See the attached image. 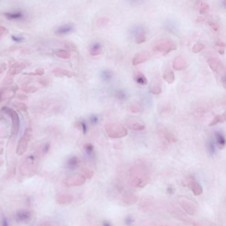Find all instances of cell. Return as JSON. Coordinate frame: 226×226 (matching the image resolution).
<instances>
[{"instance_id": "1", "label": "cell", "mask_w": 226, "mask_h": 226, "mask_svg": "<svg viewBox=\"0 0 226 226\" xmlns=\"http://www.w3.org/2000/svg\"><path fill=\"white\" fill-rule=\"evenodd\" d=\"M133 175L130 179L132 185L143 187L148 182L149 176V167L145 162L136 164L132 169Z\"/></svg>"}, {"instance_id": "2", "label": "cell", "mask_w": 226, "mask_h": 226, "mask_svg": "<svg viewBox=\"0 0 226 226\" xmlns=\"http://www.w3.org/2000/svg\"><path fill=\"white\" fill-rule=\"evenodd\" d=\"M177 45L172 39L163 38L160 39L154 45L153 50L162 54H167L172 51L177 50Z\"/></svg>"}, {"instance_id": "3", "label": "cell", "mask_w": 226, "mask_h": 226, "mask_svg": "<svg viewBox=\"0 0 226 226\" xmlns=\"http://www.w3.org/2000/svg\"><path fill=\"white\" fill-rule=\"evenodd\" d=\"M105 130L110 138H119L124 137L128 134L126 129L121 124L110 123L106 125Z\"/></svg>"}, {"instance_id": "4", "label": "cell", "mask_w": 226, "mask_h": 226, "mask_svg": "<svg viewBox=\"0 0 226 226\" xmlns=\"http://www.w3.org/2000/svg\"><path fill=\"white\" fill-rule=\"evenodd\" d=\"M38 160L35 156L30 155L27 157L21 166V171L24 175H29L36 172L37 170Z\"/></svg>"}, {"instance_id": "5", "label": "cell", "mask_w": 226, "mask_h": 226, "mask_svg": "<svg viewBox=\"0 0 226 226\" xmlns=\"http://www.w3.org/2000/svg\"><path fill=\"white\" fill-rule=\"evenodd\" d=\"M2 111L8 114L11 120V135L13 136H16L19 133L20 129V121L19 115L14 110L11 108L4 107L2 108Z\"/></svg>"}, {"instance_id": "6", "label": "cell", "mask_w": 226, "mask_h": 226, "mask_svg": "<svg viewBox=\"0 0 226 226\" xmlns=\"http://www.w3.org/2000/svg\"><path fill=\"white\" fill-rule=\"evenodd\" d=\"M31 133V129L28 128L26 129L24 134L23 135L19 140L17 149H16V153L18 155H23L26 152L28 148L29 142L30 140Z\"/></svg>"}, {"instance_id": "7", "label": "cell", "mask_w": 226, "mask_h": 226, "mask_svg": "<svg viewBox=\"0 0 226 226\" xmlns=\"http://www.w3.org/2000/svg\"><path fill=\"white\" fill-rule=\"evenodd\" d=\"M207 62L210 69L216 74L220 75V77L226 74L225 67L219 58L215 57H209L208 58Z\"/></svg>"}, {"instance_id": "8", "label": "cell", "mask_w": 226, "mask_h": 226, "mask_svg": "<svg viewBox=\"0 0 226 226\" xmlns=\"http://www.w3.org/2000/svg\"><path fill=\"white\" fill-rule=\"evenodd\" d=\"M131 33L136 44H140L146 42V31L142 26H136L133 27L131 30Z\"/></svg>"}, {"instance_id": "9", "label": "cell", "mask_w": 226, "mask_h": 226, "mask_svg": "<svg viewBox=\"0 0 226 226\" xmlns=\"http://www.w3.org/2000/svg\"><path fill=\"white\" fill-rule=\"evenodd\" d=\"M158 132L160 136L170 144H173L177 141V138L172 132L163 126H159L157 128Z\"/></svg>"}, {"instance_id": "10", "label": "cell", "mask_w": 226, "mask_h": 226, "mask_svg": "<svg viewBox=\"0 0 226 226\" xmlns=\"http://www.w3.org/2000/svg\"><path fill=\"white\" fill-rule=\"evenodd\" d=\"M149 91L154 95H159L162 91V80L159 76H156L151 81Z\"/></svg>"}, {"instance_id": "11", "label": "cell", "mask_w": 226, "mask_h": 226, "mask_svg": "<svg viewBox=\"0 0 226 226\" xmlns=\"http://www.w3.org/2000/svg\"><path fill=\"white\" fill-rule=\"evenodd\" d=\"M126 124L128 128L133 130L142 131L146 129L145 125L135 118H131L128 119Z\"/></svg>"}, {"instance_id": "12", "label": "cell", "mask_w": 226, "mask_h": 226, "mask_svg": "<svg viewBox=\"0 0 226 226\" xmlns=\"http://www.w3.org/2000/svg\"><path fill=\"white\" fill-rule=\"evenodd\" d=\"M75 29V26L72 24H65L59 26L56 29L55 33L59 36L67 35L72 33Z\"/></svg>"}, {"instance_id": "13", "label": "cell", "mask_w": 226, "mask_h": 226, "mask_svg": "<svg viewBox=\"0 0 226 226\" xmlns=\"http://www.w3.org/2000/svg\"><path fill=\"white\" fill-rule=\"evenodd\" d=\"M187 185L188 188L193 191L194 195H199L202 193V186L193 177H190L188 178Z\"/></svg>"}, {"instance_id": "14", "label": "cell", "mask_w": 226, "mask_h": 226, "mask_svg": "<svg viewBox=\"0 0 226 226\" xmlns=\"http://www.w3.org/2000/svg\"><path fill=\"white\" fill-rule=\"evenodd\" d=\"M32 214L30 211L26 209L18 210L16 214V219L19 223H26L31 219Z\"/></svg>"}, {"instance_id": "15", "label": "cell", "mask_w": 226, "mask_h": 226, "mask_svg": "<svg viewBox=\"0 0 226 226\" xmlns=\"http://www.w3.org/2000/svg\"><path fill=\"white\" fill-rule=\"evenodd\" d=\"M26 66V64L23 62H16L11 63L9 67L10 70L8 71V78H10V80H11V79L10 78L11 76H14L19 74L23 69L25 68Z\"/></svg>"}, {"instance_id": "16", "label": "cell", "mask_w": 226, "mask_h": 226, "mask_svg": "<svg viewBox=\"0 0 226 226\" xmlns=\"http://www.w3.org/2000/svg\"><path fill=\"white\" fill-rule=\"evenodd\" d=\"M85 177L84 176L77 175L71 177L66 179L65 181V184L68 185H80L84 183L85 181Z\"/></svg>"}, {"instance_id": "17", "label": "cell", "mask_w": 226, "mask_h": 226, "mask_svg": "<svg viewBox=\"0 0 226 226\" xmlns=\"http://www.w3.org/2000/svg\"><path fill=\"white\" fill-rule=\"evenodd\" d=\"M150 57L149 52L144 51L137 54L133 58L132 61L133 65H136L144 63L148 60Z\"/></svg>"}, {"instance_id": "18", "label": "cell", "mask_w": 226, "mask_h": 226, "mask_svg": "<svg viewBox=\"0 0 226 226\" xmlns=\"http://www.w3.org/2000/svg\"><path fill=\"white\" fill-rule=\"evenodd\" d=\"M133 80L136 83L142 86H145L148 84V80L146 76L140 70H136L133 76Z\"/></svg>"}, {"instance_id": "19", "label": "cell", "mask_w": 226, "mask_h": 226, "mask_svg": "<svg viewBox=\"0 0 226 226\" xmlns=\"http://www.w3.org/2000/svg\"><path fill=\"white\" fill-rule=\"evenodd\" d=\"M188 66L187 61L182 57L179 56L176 57L173 62V67L174 70H182L186 69Z\"/></svg>"}, {"instance_id": "20", "label": "cell", "mask_w": 226, "mask_h": 226, "mask_svg": "<svg viewBox=\"0 0 226 226\" xmlns=\"http://www.w3.org/2000/svg\"><path fill=\"white\" fill-rule=\"evenodd\" d=\"M196 8L200 14L205 15L209 12L210 7L207 3L204 1H198L196 3Z\"/></svg>"}, {"instance_id": "21", "label": "cell", "mask_w": 226, "mask_h": 226, "mask_svg": "<svg viewBox=\"0 0 226 226\" xmlns=\"http://www.w3.org/2000/svg\"><path fill=\"white\" fill-rule=\"evenodd\" d=\"M5 16L9 20H21L24 19L25 14L22 11H15L5 13Z\"/></svg>"}, {"instance_id": "22", "label": "cell", "mask_w": 226, "mask_h": 226, "mask_svg": "<svg viewBox=\"0 0 226 226\" xmlns=\"http://www.w3.org/2000/svg\"><path fill=\"white\" fill-rule=\"evenodd\" d=\"M162 78L168 84H172L175 80L174 72L170 68H167L163 72Z\"/></svg>"}, {"instance_id": "23", "label": "cell", "mask_w": 226, "mask_h": 226, "mask_svg": "<svg viewBox=\"0 0 226 226\" xmlns=\"http://www.w3.org/2000/svg\"><path fill=\"white\" fill-rule=\"evenodd\" d=\"M54 75L58 77H66L70 78L73 76L72 72L69 70L61 68H56L52 71Z\"/></svg>"}, {"instance_id": "24", "label": "cell", "mask_w": 226, "mask_h": 226, "mask_svg": "<svg viewBox=\"0 0 226 226\" xmlns=\"http://www.w3.org/2000/svg\"><path fill=\"white\" fill-rule=\"evenodd\" d=\"M100 77L103 81L106 83L110 82L113 79V73L111 70L104 69L101 71Z\"/></svg>"}, {"instance_id": "25", "label": "cell", "mask_w": 226, "mask_h": 226, "mask_svg": "<svg viewBox=\"0 0 226 226\" xmlns=\"http://www.w3.org/2000/svg\"><path fill=\"white\" fill-rule=\"evenodd\" d=\"M103 48L102 44L99 42L93 43L90 47L89 53L92 56H97L101 54L102 52Z\"/></svg>"}, {"instance_id": "26", "label": "cell", "mask_w": 226, "mask_h": 226, "mask_svg": "<svg viewBox=\"0 0 226 226\" xmlns=\"http://www.w3.org/2000/svg\"><path fill=\"white\" fill-rule=\"evenodd\" d=\"M80 163L79 159L76 156L70 157L68 159L66 162L67 167L69 169L74 170L78 167Z\"/></svg>"}, {"instance_id": "27", "label": "cell", "mask_w": 226, "mask_h": 226, "mask_svg": "<svg viewBox=\"0 0 226 226\" xmlns=\"http://www.w3.org/2000/svg\"><path fill=\"white\" fill-rule=\"evenodd\" d=\"M215 137L218 147L221 149H224L226 145V140L224 136L221 132H215Z\"/></svg>"}, {"instance_id": "28", "label": "cell", "mask_w": 226, "mask_h": 226, "mask_svg": "<svg viewBox=\"0 0 226 226\" xmlns=\"http://www.w3.org/2000/svg\"><path fill=\"white\" fill-rule=\"evenodd\" d=\"M166 29L174 34H177L179 31V28L177 24L173 21H168L165 24Z\"/></svg>"}, {"instance_id": "29", "label": "cell", "mask_w": 226, "mask_h": 226, "mask_svg": "<svg viewBox=\"0 0 226 226\" xmlns=\"http://www.w3.org/2000/svg\"><path fill=\"white\" fill-rule=\"evenodd\" d=\"M225 121V115L223 114V115L218 114L215 116L213 120L211 122L210 124L208 126H213L217 124L220 123H224Z\"/></svg>"}, {"instance_id": "30", "label": "cell", "mask_w": 226, "mask_h": 226, "mask_svg": "<svg viewBox=\"0 0 226 226\" xmlns=\"http://www.w3.org/2000/svg\"><path fill=\"white\" fill-rule=\"evenodd\" d=\"M55 55L57 57L63 59H70L71 57V54L64 50H57L55 52Z\"/></svg>"}, {"instance_id": "31", "label": "cell", "mask_w": 226, "mask_h": 226, "mask_svg": "<svg viewBox=\"0 0 226 226\" xmlns=\"http://www.w3.org/2000/svg\"><path fill=\"white\" fill-rule=\"evenodd\" d=\"M115 97L119 100L123 101L127 99V93L124 90L120 89L117 90L115 92Z\"/></svg>"}, {"instance_id": "32", "label": "cell", "mask_w": 226, "mask_h": 226, "mask_svg": "<svg viewBox=\"0 0 226 226\" xmlns=\"http://www.w3.org/2000/svg\"><path fill=\"white\" fill-rule=\"evenodd\" d=\"M208 152L211 155L214 154L216 151V146L215 142L213 140H209L207 145Z\"/></svg>"}, {"instance_id": "33", "label": "cell", "mask_w": 226, "mask_h": 226, "mask_svg": "<svg viewBox=\"0 0 226 226\" xmlns=\"http://www.w3.org/2000/svg\"><path fill=\"white\" fill-rule=\"evenodd\" d=\"M172 106L169 103L163 104L160 106V112L162 114H167L172 110Z\"/></svg>"}, {"instance_id": "34", "label": "cell", "mask_w": 226, "mask_h": 226, "mask_svg": "<svg viewBox=\"0 0 226 226\" xmlns=\"http://www.w3.org/2000/svg\"><path fill=\"white\" fill-rule=\"evenodd\" d=\"M205 45L202 43H196L192 48V51L194 53H198L204 49Z\"/></svg>"}, {"instance_id": "35", "label": "cell", "mask_w": 226, "mask_h": 226, "mask_svg": "<svg viewBox=\"0 0 226 226\" xmlns=\"http://www.w3.org/2000/svg\"><path fill=\"white\" fill-rule=\"evenodd\" d=\"M84 149L86 154H87L88 155H91L93 153L94 147L92 144L90 143H86L84 146Z\"/></svg>"}, {"instance_id": "36", "label": "cell", "mask_w": 226, "mask_h": 226, "mask_svg": "<svg viewBox=\"0 0 226 226\" xmlns=\"http://www.w3.org/2000/svg\"><path fill=\"white\" fill-rule=\"evenodd\" d=\"M13 106L18 109L23 111H26L27 109L26 105L24 103L19 101H15L13 103Z\"/></svg>"}, {"instance_id": "37", "label": "cell", "mask_w": 226, "mask_h": 226, "mask_svg": "<svg viewBox=\"0 0 226 226\" xmlns=\"http://www.w3.org/2000/svg\"><path fill=\"white\" fill-rule=\"evenodd\" d=\"M22 90L26 93H31L36 92L37 88L32 86L25 87L22 88Z\"/></svg>"}, {"instance_id": "38", "label": "cell", "mask_w": 226, "mask_h": 226, "mask_svg": "<svg viewBox=\"0 0 226 226\" xmlns=\"http://www.w3.org/2000/svg\"><path fill=\"white\" fill-rule=\"evenodd\" d=\"M209 26L215 32L218 31L219 29V25L217 23L214 21H209L208 23Z\"/></svg>"}, {"instance_id": "39", "label": "cell", "mask_w": 226, "mask_h": 226, "mask_svg": "<svg viewBox=\"0 0 226 226\" xmlns=\"http://www.w3.org/2000/svg\"><path fill=\"white\" fill-rule=\"evenodd\" d=\"M130 111L132 113H137L141 112V109L140 106L137 105L132 106L130 107Z\"/></svg>"}, {"instance_id": "40", "label": "cell", "mask_w": 226, "mask_h": 226, "mask_svg": "<svg viewBox=\"0 0 226 226\" xmlns=\"http://www.w3.org/2000/svg\"><path fill=\"white\" fill-rule=\"evenodd\" d=\"M51 148V145L50 143H47L44 144L42 148V152L43 154H47L50 150Z\"/></svg>"}, {"instance_id": "41", "label": "cell", "mask_w": 226, "mask_h": 226, "mask_svg": "<svg viewBox=\"0 0 226 226\" xmlns=\"http://www.w3.org/2000/svg\"><path fill=\"white\" fill-rule=\"evenodd\" d=\"M84 174V177L88 178H91L93 175V172L92 171H90L88 169H85L83 171Z\"/></svg>"}, {"instance_id": "42", "label": "cell", "mask_w": 226, "mask_h": 226, "mask_svg": "<svg viewBox=\"0 0 226 226\" xmlns=\"http://www.w3.org/2000/svg\"><path fill=\"white\" fill-rule=\"evenodd\" d=\"M108 22V20L107 18H100L99 20H98L97 23H98V25L100 26H104L105 25H106V24Z\"/></svg>"}, {"instance_id": "43", "label": "cell", "mask_w": 226, "mask_h": 226, "mask_svg": "<svg viewBox=\"0 0 226 226\" xmlns=\"http://www.w3.org/2000/svg\"><path fill=\"white\" fill-rule=\"evenodd\" d=\"M11 38H12L13 41L16 42V43L21 42L24 39V38L21 36H16V35H13V36H11Z\"/></svg>"}, {"instance_id": "44", "label": "cell", "mask_w": 226, "mask_h": 226, "mask_svg": "<svg viewBox=\"0 0 226 226\" xmlns=\"http://www.w3.org/2000/svg\"><path fill=\"white\" fill-rule=\"evenodd\" d=\"M90 121L91 122V124L92 125H96L98 123L99 121V119H98V117H97L96 115H92L91 116L90 118Z\"/></svg>"}, {"instance_id": "45", "label": "cell", "mask_w": 226, "mask_h": 226, "mask_svg": "<svg viewBox=\"0 0 226 226\" xmlns=\"http://www.w3.org/2000/svg\"><path fill=\"white\" fill-rule=\"evenodd\" d=\"M80 126L81 127L82 129L83 133L84 134H85L87 132V126L86 123H84V122H81L80 123Z\"/></svg>"}, {"instance_id": "46", "label": "cell", "mask_w": 226, "mask_h": 226, "mask_svg": "<svg viewBox=\"0 0 226 226\" xmlns=\"http://www.w3.org/2000/svg\"><path fill=\"white\" fill-rule=\"evenodd\" d=\"M216 45L218 46L219 49H224L225 47V43L221 40H219L216 42Z\"/></svg>"}, {"instance_id": "47", "label": "cell", "mask_w": 226, "mask_h": 226, "mask_svg": "<svg viewBox=\"0 0 226 226\" xmlns=\"http://www.w3.org/2000/svg\"><path fill=\"white\" fill-rule=\"evenodd\" d=\"M175 189L172 185H170L167 188V192L169 194H173L175 193Z\"/></svg>"}, {"instance_id": "48", "label": "cell", "mask_w": 226, "mask_h": 226, "mask_svg": "<svg viewBox=\"0 0 226 226\" xmlns=\"http://www.w3.org/2000/svg\"><path fill=\"white\" fill-rule=\"evenodd\" d=\"M39 83L44 86H46L49 84V81L47 79H41L39 80Z\"/></svg>"}, {"instance_id": "49", "label": "cell", "mask_w": 226, "mask_h": 226, "mask_svg": "<svg viewBox=\"0 0 226 226\" xmlns=\"http://www.w3.org/2000/svg\"><path fill=\"white\" fill-rule=\"evenodd\" d=\"M44 74V70L42 68H38L35 71V74L38 75L42 76Z\"/></svg>"}, {"instance_id": "50", "label": "cell", "mask_w": 226, "mask_h": 226, "mask_svg": "<svg viewBox=\"0 0 226 226\" xmlns=\"http://www.w3.org/2000/svg\"><path fill=\"white\" fill-rule=\"evenodd\" d=\"M133 219L130 216H129L126 219V223L127 225H130L133 223Z\"/></svg>"}, {"instance_id": "51", "label": "cell", "mask_w": 226, "mask_h": 226, "mask_svg": "<svg viewBox=\"0 0 226 226\" xmlns=\"http://www.w3.org/2000/svg\"><path fill=\"white\" fill-rule=\"evenodd\" d=\"M2 226H8V221L5 217H3Z\"/></svg>"}, {"instance_id": "52", "label": "cell", "mask_w": 226, "mask_h": 226, "mask_svg": "<svg viewBox=\"0 0 226 226\" xmlns=\"http://www.w3.org/2000/svg\"><path fill=\"white\" fill-rule=\"evenodd\" d=\"M6 69V66L5 64H1L0 65V74Z\"/></svg>"}, {"instance_id": "53", "label": "cell", "mask_w": 226, "mask_h": 226, "mask_svg": "<svg viewBox=\"0 0 226 226\" xmlns=\"http://www.w3.org/2000/svg\"><path fill=\"white\" fill-rule=\"evenodd\" d=\"M205 21H207V19L204 17H200L197 19V22L198 23H203Z\"/></svg>"}, {"instance_id": "54", "label": "cell", "mask_w": 226, "mask_h": 226, "mask_svg": "<svg viewBox=\"0 0 226 226\" xmlns=\"http://www.w3.org/2000/svg\"><path fill=\"white\" fill-rule=\"evenodd\" d=\"M6 31V29L3 27H0V37L4 34Z\"/></svg>"}, {"instance_id": "55", "label": "cell", "mask_w": 226, "mask_h": 226, "mask_svg": "<svg viewBox=\"0 0 226 226\" xmlns=\"http://www.w3.org/2000/svg\"><path fill=\"white\" fill-rule=\"evenodd\" d=\"M17 98L19 99V100H26L28 98V97L26 96L25 95H22V94H20V95H18L17 96Z\"/></svg>"}, {"instance_id": "56", "label": "cell", "mask_w": 226, "mask_h": 226, "mask_svg": "<svg viewBox=\"0 0 226 226\" xmlns=\"http://www.w3.org/2000/svg\"><path fill=\"white\" fill-rule=\"evenodd\" d=\"M218 52L221 55L224 54L225 53V50L224 49H219Z\"/></svg>"}, {"instance_id": "57", "label": "cell", "mask_w": 226, "mask_h": 226, "mask_svg": "<svg viewBox=\"0 0 226 226\" xmlns=\"http://www.w3.org/2000/svg\"><path fill=\"white\" fill-rule=\"evenodd\" d=\"M103 226H111V225L107 221H104L103 222Z\"/></svg>"}, {"instance_id": "58", "label": "cell", "mask_w": 226, "mask_h": 226, "mask_svg": "<svg viewBox=\"0 0 226 226\" xmlns=\"http://www.w3.org/2000/svg\"><path fill=\"white\" fill-rule=\"evenodd\" d=\"M3 160L2 159L0 158V166H1V165H3Z\"/></svg>"}, {"instance_id": "59", "label": "cell", "mask_w": 226, "mask_h": 226, "mask_svg": "<svg viewBox=\"0 0 226 226\" xmlns=\"http://www.w3.org/2000/svg\"><path fill=\"white\" fill-rule=\"evenodd\" d=\"M223 5H224V8H226V1H224V2H223Z\"/></svg>"}]
</instances>
